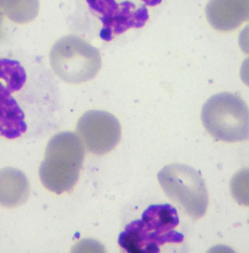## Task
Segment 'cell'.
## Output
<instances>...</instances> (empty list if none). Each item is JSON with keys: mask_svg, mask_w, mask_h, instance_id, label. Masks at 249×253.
I'll use <instances>...</instances> for the list:
<instances>
[{"mask_svg": "<svg viewBox=\"0 0 249 253\" xmlns=\"http://www.w3.org/2000/svg\"><path fill=\"white\" fill-rule=\"evenodd\" d=\"M60 108L55 75L39 55L0 49V136L48 132Z\"/></svg>", "mask_w": 249, "mask_h": 253, "instance_id": "cell-1", "label": "cell"}, {"mask_svg": "<svg viewBox=\"0 0 249 253\" xmlns=\"http://www.w3.org/2000/svg\"><path fill=\"white\" fill-rule=\"evenodd\" d=\"M179 224L177 210L169 204L151 205L141 218L126 225L119 236V245L128 253H158L167 243H181L183 234L176 231Z\"/></svg>", "mask_w": 249, "mask_h": 253, "instance_id": "cell-2", "label": "cell"}, {"mask_svg": "<svg viewBox=\"0 0 249 253\" xmlns=\"http://www.w3.org/2000/svg\"><path fill=\"white\" fill-rule=\"evenodd\" d=\"M84 155V147L77 134H55L48 142L39 169L44 187L58 195L70 192L79 179Z\"/></svg>", "mask_w": 249, "mask_h": 253, "instance_id": "cell-3", "label": "cell"}, {"mask_svg": "<svg viewBox=\"0 0 249 253\" xmlns=\"http://www.w3.org/2000/svg\"><path fill=\"white\" fill-rule=\"evenodd\" d=\"M202 122L207 132L220 141L237 143L249 139V108L238 94L212 96L203 107Z\"/></svg>", "mask_w": 249, "mask_h": 253, "instance_id": "cell-4", "label": "cell"}, {"mask_svg": "<svg viewBox=\"0 0 249 253\" xmlns=\"http://www.w3.org/2000/svg\"><path fill=\"white\" fill-rule=\"evenodd\" d=\"M50 65L55 75L69 84L91 81L102 66L100 51L82 38L67 35L54 44Z\"/></svg>", "mask_w": 249, "mask_h": 253, "instance_id": "cell-5", "label": "cell"}, {"mask_svg": "<svg viewBox=\"0 0 249 253\" xmlns=\"http://www.w3.org/2000/svg\"><path fill=\"white\" fill-rule=\"evenodd\" d=\"M165 194L184 210L193 220L205 216L209 195L201 173L189 165L171 164L158 174Z\"/></svg>", "mask_w": 249, "mask_h": 253, "instance_id": "cell-6", "label": "cell"}, {"mask_svg": "<svg viewBox=\"0 0 249 253\" xmlns=\"http://www.w3.org/2000/svg\"><path fill=\"white\" fill-rule=\"evenodd\" d=\"M91 10L100 15L102 28L100 38L111 42L118 35L132 28H143L149 20L148 9L144 5L137 7L128 0H86Z\"/></svg>", "mask_w": 249, "mask_h": 253, "instance_id": "cell-7", "label": "cell"}, {"mask_svg": "<svg viewBox=\"0 0 249 253\" xmlns=\"http://www.w3.org/2000/svg\"><path fill=\"white\" fill-rule=\"evenodd\" d=\"M77 136L89 152L104 155L113 150L122 137L119 120L105 111L91 110L77 123Z\"/></svg>", "mask_w": 249, "mask_h": 253, "instance_id": "cell-8", "label": "cell"}, {"mask_svg": "<svg viewBox=\"0 0 249 253\" xmlns=\"http://www.w3.org/2000/svg\"><path fill=\"white\" fill-rule=\"evenodd\" d=\"M207 20L218 32H230L249 18V0H209Z\"/></svg>", "mask_w": 249, "mask_h": 253, "instance_id": "cell-9", "label": "cell"}, {"mask_svg": "<svg viewBox=\"0 0 249 253\" xmlns=\"http://www.w3.org/2000/svg\"><path fill=\"white\" fill-rule=\"evenodd\" d=\"M29 194V182L22 171L11 168L0 170L1 207L17 208L28 200Z\"/></svg>", "mask_w": 249, "mask_h": 253, "instance_id": "cell-10", "label": "cell"}, {"mask_svg": "<svg viewBox=\"0 0 249 253\" xmlns=\"http://www.w3.org/2000/svg\"><path fill=\"white\" fill-rule=\"evenodd\" d=\"M146 6H155L159 5L162 0H142Z\"/></svg>", "mask_w": 249, "mask_h": 253, "instance_id": "cell-11", "label": "cell"}]
</instances>
